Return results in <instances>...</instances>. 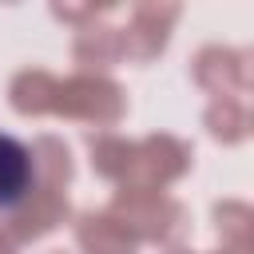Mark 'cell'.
Segmentation results:
<instances>
[{
    "mask_svg": "<svg viewBox=\"0 0 254 254\" xmlns=\"http://www.w3.org/2000/svg\"><path fill=\"white\" fill-rule=\"evenodd\" d=\"M36 190V163L32 151L0 131V210H16L20 202H28V194Z\"/></svg>",
    "mask_w": 254,
    "mask_h": 254,
    "instance_id": "1",
    "label": "cell"
}]
</instances>
